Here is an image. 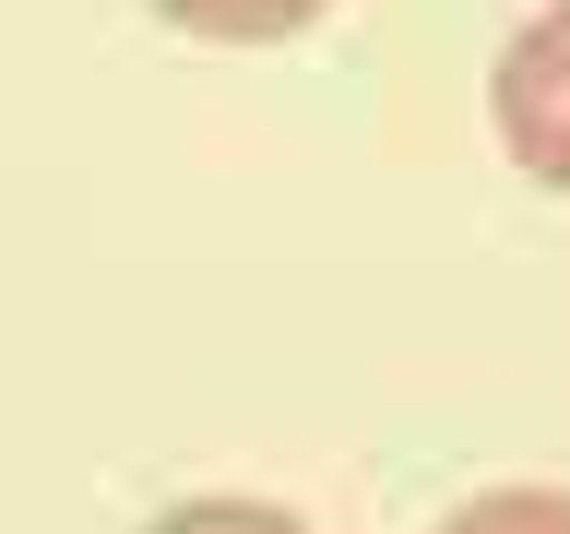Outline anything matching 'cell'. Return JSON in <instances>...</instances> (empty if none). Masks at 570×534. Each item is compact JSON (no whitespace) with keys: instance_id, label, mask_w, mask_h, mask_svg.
Returning a JSON list of instances; mask_svg holds the SVG:
<instances>
[{"instance_id":"6da1fadb","label":"cell","mask_w":570,"mask_h":534,"mask_svg":"<svg viewBox=\"0 0 570 534\" xmlns=\"http://www.w3.org/2000/svg\"><path fill=\"white\" fill-rule=\"evenodd\" d=\"M488 131H499V155H511L534 190L570 202V0H547V12H523V24L499 36Z\"/></svg>"},{"instance_id":"7a4b0ae2","label":"cell","mask_w":570,"mask_h":534,"mask_svg":"<svg viewBox=\"0 0 570 534\" xmlns=\"http://www.w3.org/2000/svg\"><path fill=\"white\" fill-rule=\"evenodd\" d=\"M155 24L203 36V48H285V36H309L333 0H142Z\"/></svg>"},{"instance_id":"3957f363","label":"cell","mask_w":570,"mask_h":534,"mask_svg":"<svg viewBox=\"0 0 570 534\" xmlns=\"http://www.w3.org/2000/svg\"><path fill=\"white\" fill-rule=\"evenodd\" d=\"M440 534H570V487H475Z\"/></svg>"},{"instance_id":"277c9868","label":"cell","mask_w":570,"mask_h":534,"mask_svg":"<svg viewBox=\"0 0 570 534\" xmlns=\"http://www.w3.org/2000/svg\"><path fill=\"white\" fill-rule=\"evenodd\" d=\"M142 534H309L285 498H167Z\"/></svg>"}]
</instances>
